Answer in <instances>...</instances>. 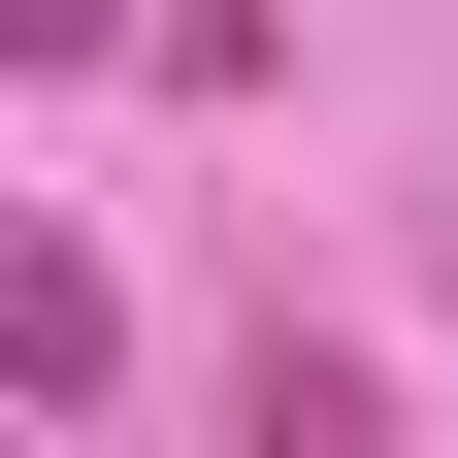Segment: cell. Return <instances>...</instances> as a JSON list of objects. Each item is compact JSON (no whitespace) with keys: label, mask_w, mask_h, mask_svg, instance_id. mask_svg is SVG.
Instances as JSON below:
<instances>
[{"label":"cell","mask_w":458,"mask_h":458,"mask_svg":"<svg viewBox=\"0 0 458 458\" xmlns=\"http://www.w3.org/2000/svg\"><path fill=\"white\" fill-rule=\"evenodd\" d=\"M131 66H164V98H262V66H295V0H131Z\"/></svg>","instance_id":"cell-2"},{"label":"cell","mask_w":458,"mask_h":458,"mask_svg":"<svg viewBox=\"0 0 458 458\" xmlns=\"http://www.w3.org/2000/svg\"><path fill=\"white\" fill-rule=\"evenodd\" d=\"M0 66H131V0H0Z\"/></svg>","instance_id":"cell-3"},{"label":"cell","mask_w":458,"mask_h":458,"mask_svg":"<svg viewBox=\"0 0 458 458\" xmlns=\"http://www.w3.org/2000/svg\"><path fill=\"white\" fill-rule=\"evenodd\" d=\"M98 360H131V295H98L66 229H0V393H98Z\"/></svg>","instance_id":"cell-1"}]
</instances>
